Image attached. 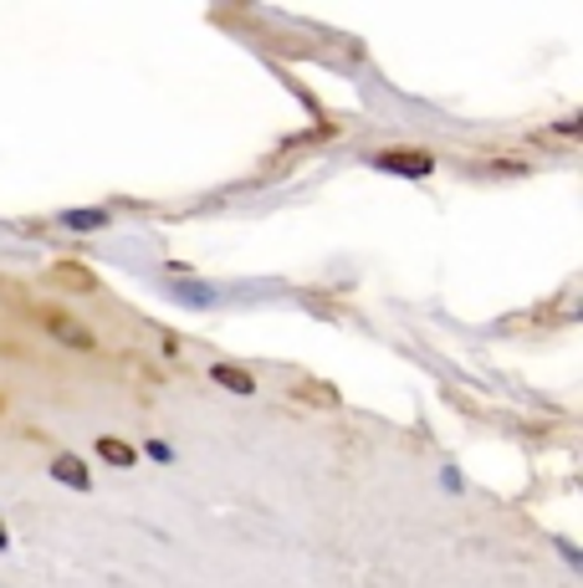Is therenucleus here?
<instances>
[{"mask_svg":"<svg viewBox=\"0 0 583 588\" xmlns=\"http://www.w3.org/2000/svg\"><path fill=\"white\" fill-rule=\"evenodd\" d=\"M144 451H149L154 461H169V455H174V451H169V445H165V440H149V445H144Z\"/></svg>","mask_w":583,"mask_h":588,"instance_id":"9","label":"nucleus"},{"mask_svg":"<svg viewBox=\"0 0 583 588\" xmlns=\"http://www.w3.org/2000/svg\"><path fill=\"white\" fill-rule=\"evenodd\" d=\"M292 400L313 404V409H338V389L323 384V379H297V384H292Z\"/></svg>","mask_w":583,"mask_h":588,"instance_id":"3","label":"nucleus"},{"mask_svg":"<svg viewBox=\"0 0 583 588\" xmlns=\"http://www.w3.org/2000/svg\"><path fill=\"white\" fill-rule=\"evenodd\" d=\"M210 379H216L220 389H231V394H251V389H256V379H251L246 369H235V364H216Z\"/></svg>","mask_w":583,"mask_h":588,"instance_id":"6","label":"nucleus"},{"mask_svg":"<svg viewBox=\"0 0 583 588\" xmlns=\"http://www.w3.org/2000/svg\"><path fill=\"white\" fill-rule=\"evenodd\" d=\"M62 225H72V231H98V225H108V216L102 210H68Z\"/></svg>","mask_w":583,"mask_h":588,"instance_id":"8","label":"nucleus"},{"mask_svg":"<svg viewBox=\"0 0 583 588\" xmlns=\"http://www.w3.org/2000/svg\"><path fill=\"white\" fill-rule=\"evenodd\" d=\"M41 328H47V333L57 338V343H68V348H77V353L98 348V338L87 333V328H83L77 318H68V313H47V318H41Z\"/></svg>","mask_w":583,"mask_h":588,"instance_id":"2","label":"nucleus"},{"mask_svg":"<svg viewBox=\"0 0 583 588\" xmlns=\"http://www.w3.org/2000/svg\"><path fill=\"white\" fill-rule=\"evenodd\" d=\"M98 455L108 461V466H134V445H123V440H113V436H102L98 440Z\"/></svg>","mask_w":583,"mask_h":588,"instance_id":"7","label":"nucleus"},{"mask_svg":"<svg viewBox=\"0 0 583 588\" xmlns=\"http://www.w3.org/2000/svg\"><path fill=\"white\" fill-rule=\"evenodd\" d=\"M374 169H384V174H404V180H425L435 169V159L425 149H384L374 154Z\"/></svg>","mask_w":583,"mask_h":588,"instance_id":"1","label":"nucleus"},{"mask_svg":"<svg viewBox=\"0 0 583 588\" xmlns=\"http://www.w3.org/2000/svg\"><path fill=\"white\" fill-rule=\"evenodd\" d=\"M51 282H62L68 292H93L98 277H93L87 267H77V261H62V267H51Z\"/></svg>","mask_w":583,"mask_h":588,"instance_id":"5","label":"nucleus"},{"mask_svg":"<svg viewBox=\"0 0 583 588\" xmlns=\"http://www.w3.org/2000/svg\"><path fill=\"white\" fill-rule=\"evenodd\" d=\"M0 548H5V532H0Z\"/></svg>","mask_w":583,"mask_h":588,"instance_id":"10","label":"nucleus"},{"mask_svg":"<svg viewBox=\"0 0 583 588\" xmlns=\"http://www.w3.org/2000/svg\"><path fill=\"white\" fill-rule=\"evenodd\" d=\"M51 476L72 491H93V476H87V466L77 461V455H51Z\"/></svg>","mask_w":583,"mask_h":588,"instance_id":"4","label":"nucleus"}]
</instances>
